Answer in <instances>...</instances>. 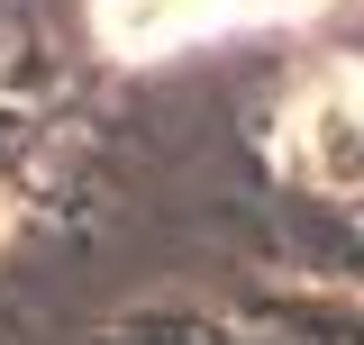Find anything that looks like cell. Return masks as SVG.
<instances>
[{"label":"cell","mask_w":364,"mask_h":345,"mask_svg":"<svg viewBox=\"0 0 364 345\" xmlns=\"http://www.w3.org/2000/svg\"><path fill=\"white\" fill-rule=\"evenodd\" d=\"M282 9H301V0H282Z\"/></svg>","instance_id":"obj_1"}]
</instances>
